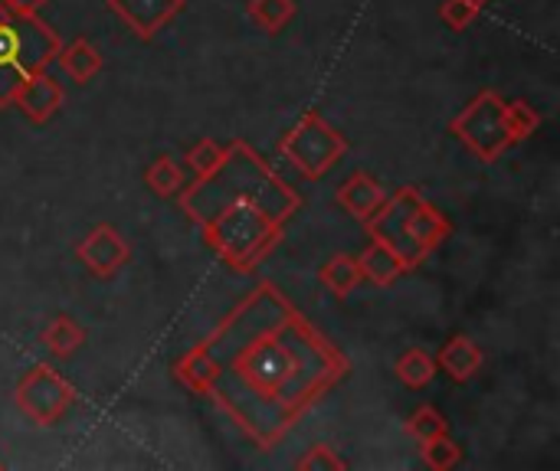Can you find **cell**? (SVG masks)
<instances>
[{"instance_id": "83f0119b", "label": "cell", "mask_w": 560, "mask_h": 471, "mask_svg": "<svg viewBox=\"0 0 560 471\" xmlns=\"http://www.w3.org/2000/svg\"><path fill=\"white\" fill-rule=\"evenodd\" d=\"M472 3H479V7H486V3H489V0H472Z\"/></svg>"}, {"instance_id": "484cf974", "label": "cell", "mask_w": 560, "mask_h": 471, "mask_svg": "<svg viewBox=\"0 0 560 471\" xmlns=\"http://www.w3.org/2000/svg\"><path fill=\"white\" fill-rule=\"evenodd\" d=\"M295 469L302 471H341L348 469V462L335 452V446H312L299 462Z\"/></svg>"}, {"instance_id": "6da1fadb", "label": "cell", "mask_w": 560, "mask_h": 471, "mask_svg": "<svg viewBox=\"0 0 560 471\" xmlns=\"http://www.w3.org/2000/svg\"><path fill=\"white\" fill-rule=\"evenodd\" d=\"M200 344L213 364L207 400L262 452L351 374L345 351L272 282L240 298Z\"/></svg>"}, {"instance_id": "ffe728a7", "label": "cell", "mask_w": 560, "mask_h": 471, "mask_svg": "<svg viewBox=\"0 0 560 471\" xmlns=\"http://www.w3.org/2000/svg\"><path fill=\"white\" fill-rule=\"evenodd\" d=\"M299 13L295 0H246V16L269 36L282 33Z\"/></svg>"}, {"instance_id": "52a82bcc", "label": "cell", "mask_w": 560, "mask_h": 471, "mask_svg": "<svg viewBox=\"0 0 560 471\" xmlns=\"http://www.w3.org/2000/svg\"><path fill=\"white\" fill-rule=\"evenodd\" d=\"M13 403L30 423L56 426L75 403V387L52 364H33L20 374L13 387Z\"/></svg>"}, {"instance_id": "9c48e42d", "label": "cell", "mask_w": 560, "mask_h": 471, "mask_svg": "<svg viewBox=\"0 0 560 471\" xmlns=\"http://www.w3.org/2000/svg\"><path fill=\"white\" fill-rule=\"evenodd\" d=\"M105 7L131 30L135 39L151 43L184 13L187 0H105Z\"/></svg>"}, {"instance_id": "8992f818", "label": "cell", "mask_w": 560, "mask_h": 471, "mask_svg": "<svg viewBox=\"0 0 560 471\" xmlns=\"http://www.w3.org/2000/svg\"><path fill=\"white\" fill-rule=\"evenodd\" d=\"M453 138H459L482 164L502 161L515 148L509 125H505V98L495 89H482L453 121H450Z\"/></svg>"}, {"instance_id": "7a4b0ae2", "label": "cell", "mask_w": 560, "mask_h": 471, "mask_svg": "<svg viewBox=\"0 0 560 471\" xmlns=\"http://www.w3.org/2000/svg\"><path fill=\"white\" fill-rule=\"evenodd\" d=\"M177 197L203 243L240 275L253 272L282 243L289 220L305 207L302 193L243 138L223 144V161L184 184Z\"/></svg>"}, {"instance_id": "5bb4252c", "label": "cell", "mask_w": 560, "mask_h": 471, "mask_svg": "<svg viewBox=\"0 0 560 471\" xmlns=\"http://www.w3.org/2000/svg\"><path fill=\"white\" fill-rule=\"evenodd\" d=\"M354 259H358V269H361L364 282H371L377 289H390L400 275H407V269L397 259V252L387 243H381V239H371Z\"/></svg>"}, {"instance_id": "2e32d148", "label": "cell", "mask_w": 560, "mask_h": 471, "mask_svg": "<svg viewBox=\"0 0 560 471\" xmlns=\"http://www.w3.org/2000/svg\"><path fill=\"white\" fill-rule=\"evenodd\" d=\"M171 374L197 397H207L210 393V384H213V364L203 351V344H194L187 348L174 364H171Z\"/></svg>"}, {"instance_id": "ba28073f", "label": "cell", "mask_w": 560, "mask_h": 471, "mask_svg": "<svg viewBox=\"0 0 560 471\" xmlns=\"http://www.w3.org/2000/svg\"><path fill=\"white\" fill-rule=\"evenodd\" d=\"M75 259L92 279L108 282L131 262V243L112 223H98L75 243Z\"/></svg>"}, {"instance_id": "9a60e30c", "label": "cell", "mask_w": 560, "mask_h": 471, "mask_svg": "<svg viewBox=\"0 0 560 471\" xmlns=\"http://www.w3.org/2000/svg\"><path fill=\"white\" fill-rule=\"evenodd\" d=\"M39 344L56 361H69L85 344V328L72 315H52V321L39 331Z\"/></svg>"}, {"instance_id": "7402d4cb", "label": "cell", "mask_w": 560, "mask_h": 471, "mask_svg": "<svg viewBox=\"0 0 560 471\" xmlns=\"http://www.w3.org/2000/svg\"><path fill=\"white\" fill-rule=\"evenodd\" d=\"M423 446V466L433 471H450L463 462V446L453 439V436H436V439H427L420 443Z\"/></svg>"}, {"instance_id": "44dd1931", "label": "cell", "mask_w": 560, "mask_h": 471, "mask_svg": "<svg viewBox=\"0 0 560 471\" xmlns=\"http://www.w3.org/2000/svg\"><path fill=\"white\" fill-rule=\"evenodd\" d=\"M505 125H509L512 141L522 144L541 128V111L528 98H512V102H505Z\"/></svg>"}, {"instance_id": "d4e9b609", "label": "cell", "mask_w": 560, "mask_h": 471, "mask_svg": "<svg viewBox=\"0 0 560 471\" xmlns=\"http://www.w3.org/2000/svg\"><path fill=\"white\" fill-rule=\"evenodd\" d=\"M479 13H482V7L472 3V0H443V3H440V20H443L453 33L469 30V26L479 20Z\"/></svg>"}, {"instance_id": "277c9868", "label": "cell", "mask_w": 560, "mask_h": 471, "mask_svg": "<svg viewBox=\"0 0 560 471\" xmlns=\"http://www.w3.org/2000/svg\"><path fill=\"white\" fill-rule=\"evenodd\" d=\"M62 36L43 16H13L0 0V111L10 108L16 85L30 72L56 62Z\"/></svg>"}, {"instance_id": "5b68a950", "label": "cell", "mask_w": 560, "mask_h": 471, "mask_svg": "<svg viewBox=\"0 0 560 471\" xmlns=\"http://www.w3.org/2000/svg\"><path fill=\"white\" fill-rule=\"evenodd\" d=\"M348 154V138L325 121L315 108H308L279 141V157L289 161L305 180H322L331 174Z\"/></svg>"}, {"instance_id": "4316f807", "label": "cell", "mask_w": 560, "mask_h": 471, "mask_svg": "<svg viewBox=\"0 0 560 471\" xmlns=\"http://www.w3.org/2000/svg\"><path fill=\"white\" fill-rule=\"evenodd\" d=\"M49 0H3V7L13 13V16H39V10L46 7Z\"/></svg>"}, {"instance_id": "30bf717a", "label": "cell", "mask_w": 560, "mask_h": 471, "mask_svg": "<svg viewBox=\"0 0 560 471\" xmlns=\"http://www.w3.org/2000/svg\"><path fill=\"white\" fill-rule=\"evenodd\" d=\"M10 105L20 108L23 118H26L30 125H49V121L59 115V108L66 105V89H62V82L52 79L46 69H43V72H30V75L16 85Z\"/></svg>"}, {"instance_id": "d6986e66", "label": "cell", "mask_w": 560, "mask_h": 471, "mask_svg": "<svg viewBox=\"0 0 560 471\" xmlns=\"http://www.w3.org/2000/svg\"><path fill=\"white\" fill-rule=\"evenodd\" d=\"M187 184V174L184 167L171 157V154H161L154 157L148 167H144V187L158 197V200H171L184 190Z\"/></svg>"}, {"instance_id": "4fadbf2b", "label": "cell", "mask_w": 560, "mask_h": 471, "mask_svg": "<svg viewBox=\"0 0 560 471\" xmlns=\"http://www.w3.org/2000/svg\"><path fill=\"white\" fill-rule=\"evenodd\" d=\"M56 62H59L62 75L69 82H75V85H89L105 69V59H102L98 46L92 39H85V36H75V39L62 43L59 52H56Z\"/></svg>"}, {"instance_id": "8fae6325", "label": "cell", "mask_w": 560, "mask_h": 471, "mask_svg": "<svg viewBox=\"0 0 560 471\" xmlns=\"http://www.w3.org/2000/svg\"><path fill=\"white\" fill-rule=\"evenodd\" d=\"M384 200H387V190H384L368 170H354V174L345 177V180L338 184V190H335V203H338L345 213H351L354 220H361V223H368V220L381 210Z\"/></svg>"}, {"instance_id": "7c38bea8", "label": "cell", "mask_w": 560, "mask_h": 471, "mask_svg": "<svg viewBox=\"0 0 560 471\" xmlns=\"http://www.w3.org/2000/svg\"><path fill=\"white\" fill-rule=\"evenodd\" d=\"M436 367L453 380V384H469L482 374L486 367V354L482 348L469 338V334H453L443 341L440 354H436Z\"/></svg>"}, {"instance_id": "603a6c76", "label": "cell", "mask_w": 560, "mask_h": 471, "mask_svg": "<svg viewBox=\"0 0 560 471\" xmlns=\"http://www.w3.org/2000/svg\"><path fill=\"white\" fill-rule=\"evenodd\" d=\"M407 433H410L413 439H420V443L436 439V436H450V420H446L436 407L423 403V407H417V410L410 413Z\"/></svg>"}, {"instance_id": "e0dca14e", "label": "cell", "mask_w": 560, "mask_h": 471, "mask_svg": "<svg viewBox=\"0 0 560 471\" xmlns=\"http://www.w3.org/2000/svg\"><path fill=\"white\" fill-rule=\"evenodd\" d=\"M318 282L325 285V292H331L335 298H348L361 282V269H358V259L348 256V252H335L322 269H318Z\"/></svg>"}, {"instance_id": "3957f363", "label": "cell", "mask_w": 560, "mask_h": 471, "mask_svg": "<svg viewBox=\"0 0 560 471\" xmlns=\"http://www.w3.org/2000/svg\"><path fill=\"white\" fill-rule=\"evenodd\" d=\"M364 226L371 239H381L397 252L407 272H417L453 233L450 216L436 203H430L413 184L387 193L381 210Z\"/></svg>"}, {"instance_id": "cb8c5ba5", "label": "cell", "mask_w": 560, "mask_h": 471, "mask_svg": "<svg viewBox=\"0 0 560 471\" xmlns=\"http://www.w3.org/2000/svg\"><path fill=\"white\" fill-rule=\"evenodd\" d=\"M184 161H187V167L194 170V177H203V174H210V170L223 161V144H217L213 138H200L197 144L187 148Z\"/></svg>"}, {"instance_id": "ac0fdd59", "label": "cell", "mask_w": 560, "mask_h": 471, "mask_svg": "<svg viewBox=\"0 0 560 471\" xmlns=\"http://www.w3.org/2000/svg\"><path fill=\"white\" fill-rule=\"evenodd\" d=\"M394 374H397V380H400L404 387H410V390H427V387L436 380L440 367H436V357H433L430 351H423V348H407V351L394 361Z\"/></svg>"}]
</instances>
